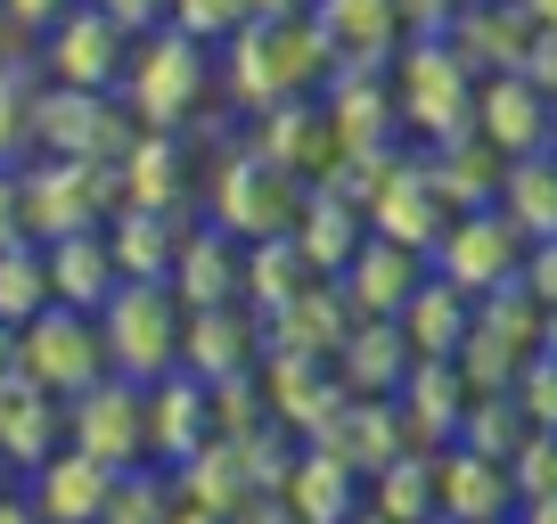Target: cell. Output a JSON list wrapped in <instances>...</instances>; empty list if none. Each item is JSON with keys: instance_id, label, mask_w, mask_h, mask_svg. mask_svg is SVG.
Returning <instances> with one entry per match:
<instances>
[{"instance_id": "45", "label": "cell", "mask_w": 557, "mask_h": 524, "mask_svg": "<svg viewBox=\"0 0 557 524\" xmlns=\"http://www.w3.org/2000/svg\"><path fill=\"white\" fill-rule=\"evenodd\" d=\"M312 0H255V17H304Z\"/></svg>"}, {"instance_id": "10", "label": "cell", "mask_w": 557, "mask_h": 524, "mask_svg": "<svg viewBox=\"0 0 557 524\" xmlns=\"http://www.w3.org/2000/svg\"><path fill=\"white\" fill-rule=\"evenodd\" d=\"M524 271V229L508 222L500 205H475V213H451L435 238V279H451L459 296H492Z\"/></svg>"}, {"instance_id": "8", "label": "cell", "mask_w": 557, "mask_h": 524, "mask_svg": "<svg viewBox=\"0 0 557 524\" xmlns=\"http://www.w3.org/2000/svg\"><path fill=\"white\" fill-rule=\"evenodd\" d=\"M139 140L132 107L115 90H66L41 83L34 99V157H90V164H123V148Z\"/></svg>"}, {"instance_id": "27", "label": "cell", "mask_w": 557, "mask_h": 524, "mask_svg": "<svg viewBox=\"0 0 557 524\" xmlns=\"http://www.w3.org/2000/svg\"><path fill=\"white\" fill-rule=\"evenodd\" d=\"M66 442V402L41 385H0V467H41Z\"/></svg>"}, {"instance_id": "32", "label": "cell", "mask_w": 557, "mask_h": 524, "mask_svg": "<svg viewBox=\"0 0 557 524\" xmlns=\"http://www.w3.org/2000/svg\"><path fill=\"white\" fill-rule=\"evenodd\" d=\"M426 173H435V189H443V205H451V213H475V205H500L508 157L468 132V140H443L435 157H426Z\"/></svg>"}, {"instance_id": "5", "label": "cell", "mask_w": 557, "mask_h": 524, "mask_svg": "<svg viewBox=\"0 0 557 524\" xmlns=\"http://www.w3.org/2000/svg\"><path fill=\"white\" fill-rule=\"evenodd\" d=\"M181 296L164 279H123L115 296L99 303V336H107V369L115 377H139L157 385L181 369Z\"/></svg>"}, {"instance_id": "29", "label": "cell", "mask_w": 557, "mask_h": 524, "mask_svg": "<svg viewBox=\"0 0 557 524\" xmlns=\"http://www.w3.org/2000/svg\"><path fill=\"white\" fill-rule=\"evenodd\" d=\"M401 336H410V352L418 361H451L459 345H468V328H475V296H459L451 279H435V271H426V279H418V296L401 303Z\"/></svg>"}, {"instance_id": "39", "label": "cell", "mask_w": 557, "mask_h": 524, "mask_svg": "<svg viewBox=\"0 0 557 524\" xmlns=\"http://www.w3.org/2000/svg\"><path fill=\"white\" fill-rule=\"evenodd\" d=\"M34 238L25 229V164H0V246H17Z\"/></svg>"}, {"instance_id": "41", "label": "cell", "mask_w": 557, "mask_h": 524, "mask_svg": "<svg viewBox=\"0 0 557 524\" xmlns=\"http://www.w3.org/2000/svg\"><path fill=\"white\" fill-rule=\"evenodd\" d=\"M66 9H83V0H9V17H17V25H25V34H34V41H41V34H50V25H58V17H66Z\"/></svg>"}, {"instance_id": "40", "label": "cell", "mask_w": 557, "mask_h": 524, "mask_svg": "<svg viewBox=\"0 0 557 524\" xmlns=\"http://www.w3.org/2000/svg\"><path fill=\"white\" fill-rule=\"evenodd\" d=\"M99 17H115L123 34H148V25H164V0H90Z\"/></svg>"}, {"instance_id": "24", "label": "cell", "mask_w": 557, "mask_h": 524, "mask_svg": "<svg viewBox=\"0 0 557 524\" xmlns=\"http://www.w3.org/2000/svg\"><path fill=\"white\" fill-rule=\"evenodd\" d=\"M115 189H123V205H148V213L189 205V148H181V132H139L115 164Z\"/></svg>"}, {"instance_id": "28", "label": "cell", "mask_w": 557, "mask_h": 524, "mask_svg": "<svg viewBox=\"0 0 557 524\" xmlns=\"http://www.w3.org/2000/svg\"><path fill=\"white\" fill-rule=\"evenodd\" d=\"M50 254V303H74V312H99L123 287L115 254H107V229H74V238H41Z\"/></svg>"}, {"instance_id": "25", "label": "cell", "mask_w": 557, "mask_h": 524, "mask_svg": "<svg viewBox=\"0 0 557 524\" xmlns=\"http://www.w3.org/2000/svg\"><path fill=\"white\" fill-rule=\"evenodd\" d=\"M410 336H401V320H352L345 345L329 352V369L345 377V394H394L401 377H410Z\"/></svg>"}, {"instance_id": "12", "label": "cell", "mask_w": 557, "mask_h": 524, "mask_svg": "<svg viewBox=\"0 0 557 524\" xmlns=\"http://www.w3.org/2000/svg\"><path fill=\"white\" fill-rule=\"evenodd\" d=\"M549 132H557V99H549L524 66H500V74H484V83H475V140L500 148L508 164H517V157H541V148H549Z\"/></svg>"}, {"instance_id": "9", "label": "cell", "mask_w": 557, "mask_h": 524, "mask_svg": "<svg viewBox=\"0 0 557 524\" xmlns=\"http://www.w3.org/2000/svg\"><path fill=\"white\" fill-rule=\"evenodd\" d=\"M66 442L90 451L99 467H115V475L148 467V385L115 377V369H107L99 385H83L66 402Z\"/></svg>"}, {"instance_id": "20", "label": "cell", "mask_w": 557, "mask_h": 524, "mask_svg": "<svg viewBox=\"0 0 557 524\" xmlns=\"http://www.w3.org/2000/svg\"><path fill=\"white\" fill-rule=\"evenodd\" d=\"M255 352H262V320L246 312V303H206V312L181 320V369H189V377H206V385L246 377V369H255Z\"/></svg>"}, {"instance_id": "47", "label": "cell", "mask_w": 557, "mask_h": 524, "mask_svg": "<svg viewBox=\"0 0 557 524\" xmlns=\"http://www.w3.org/2000/svg\"><path fill=\"white\" fill-rule=\"evenodd\" d=\"M524 17H533L541 34H557V0H524Z\"/></svg>"}, {"instance_id": "30", "label": "cell", "mask_w": 557, "mask_h": 524, "mask_svg": "<svg viewBox=\"0 0 557 524\" xmlns=\"http://www.w3.org/2000/svg\"><path fill=\"white\" fill-rule=\"evenodd\" d=\"M181 213H148V205H115L107 222V254H115L123 279H173V254H181Z\"/></svg>"}, {"instance_id": "1", "label": "cell", "mask_w": 557, "mask_h": 524, "mask_svg": "<svg viewBox=\"0 0 557 524\" xmlns=\"http://www.w3.org/2000/svg\"><path fill=\"white\" fill-rule=\"evenodd\" d=\"M329 41H320L312 9L304 17H246L238 34L213 50V83H222V99L238 107V115H262V107L278 99H312L320 83H329Z\"/></svg>"}, {"instance_id": "31", "label": "cell", "mask_w": 557, "mask_h": 524, "mask_svg": "<svg viewBox=\"0 0 557 524\" xmlns=\"http://www.w3.org/2000/svg\"><path fill=\"white\" fill-rule=\"evenodd\" d=\"M345 328H352V303H345L336 279H312L287 312H271V345L278 352H312V361H329V352L345 345Z\"/></svg>"}, {"instance_id": "43", "label": "cell", "mask_w": 557, "mask_h": 524, "mask_svg": "<svg viewBox=\"0 0 557 524\" xmlns=\"http://www.w3.org/2000/svg\"><path fill=\"white\" fill-rule=\"evenodd\" d=\"M0 385H17V320H0Z\"/></svg>"}, {"instance_id": "48", "label": "cell", "mask_w": 557, "mask_h": 524, "mask_svg": "<svg viewBox=\"0 0 557 524\" xmlns=\"http://www.w3.org/2000/svg\"><path fill=\"white\" fill-rule=\"evenodd\" d=\"M345 524H385V516H361V508H352V516H345Z\"/></svg>"}, {"instance_id": "21", "label": "cell", "mask_w": 557, "mask_h": 524, "mask_svg": "<svg viewBox=\"0 0 557 524\" xmlns=\"http://www.w3.org/2000/svg\"><path fill=\"white\" fill-rule=\"evenodd\" d=\"M312 25L329 41L336 66H394L401 34V0H312Z\"/></svg>"}, {"instance_id": "13", "label": "cell", "mask_w": 557, "mask_h": 524, "mask_svg": "<svg viewBox=\"0 0 557 524\" xmlns=\"http://www.w3.org/2000/svg\"><path fill=\"white\" fill-rule=\"evenodd\" d=\"M255 385H262L271 426H278V435H304V442H312L320 426L345 410V377H336L329 361H312V352H278V345H271V361L255 369Z\"/></svg>"}, {"instance_id": "4", "label": "cell", "mask_w": 557, "mask_h": 524, "mask_svg": "<svg viewBox=\"0 0 557 524\" xmlns=\"http://www.w3.org/2000/svg\"><path fill=\"white\" fill-rule=\"evenodd\" d=\"M296 213H304V180L278 173V164L255 157V148H230V157L206 173V222L222 229V238H238V246L287 238Z\"/></svg>"}, {"instance_id": "16", "label": "cell", "mask_w": 557, "mask_h": 524, "mask_svg": "<svg viewBox=\"0 0 557 524\" xmlns=\"http://www.w3.org/2000/svg\"><path fill=\"white\" fill-rule=\"evenodd\" d=\"M320 115L336 123V140H345V157H385V140H394V83H385V66H329V83L312 90Z\"/></svg>"}, {"instance_id": "11", "label": "cell", "mask_w": 557, "mask_h": 524, "mask_svg": "<svg viewBox=\"0 0 557 524\" xmlns=\"http://www.w3.org/2000/svg\"><path fill=\"white\" fill-rule=\"evenodd\" d=\"M41 58V83H66V90H115L123 83V58H132V34H123L115 17H99V9H66V17L50 25V34L34 41Z\"/></svg>"}, {"instance_id": "2", "label": "cell", "mask_w": 557, "mask_h": 524, "mask_svg": "<svg viewBox=\"0 0 557 524\" xmlns=\"http://www.w3.org/2000/svg\"><path fill=\"white\" fill-rule=\"evenodd\" d=\"M213 50L206 41H189L181 25H148V34H132V58H123V83L115 99L132 107L139 132H189V123H206V99H213Z\"/></svg>"}, {"instance_id": "42", "label": "cell", "mask_w": 557, "mask_h": 524, "mask_svg": "<svg viewBox=\"0 0 557 524\" xmlns=\"http://www.w3.org/2000/svg\"><path fill=\"white\" fill-rule=\"evenodd\" d=\"M34 58V34H25L17 17H9V0H0V66H25Z\"/></svg>"}, {"instance_id": "37", "label": "cell", "mask_w": 557, "mask_h": 524, "mask_svg": "<svg viewBox=\"0 0 557 524\" xmlns=\"http://www.w3.org/2000/svg\"><path fill=\"white\" fill-rule=\"evenodd\" d=\"M34 99H41V58L0 66V164L34 157Z\"/></svg>"}, {"instance_id": "18", "label": "cell", "mask_w": 557, "mask_h": 524, "mask_svg": "<svg viewBox=\"0 0 557 524\" xmlns=\"http://www.w3.org/2000/svg\"><path fill=\"white\" fill-rule=\"evenodd\" d=\"M418 279H426V254H418V246H401V238H377V229H369V238L352 246V262L336 271L352 320H394L401 303L418 296Z\"/></svg>"}, {"instance_id": "15", "label": "cell", "mask_w": 557, "mask_h": 524, "mask_svg": "<svg viewBox=\"0 0 557 524\" xmlns=\"http://www.w3.org/2000/svg\"><path fill=\"white\" fill-rule=\"evenodd\" d=\"M115 467H99L90 451H74V442H58L41 467H25V500H34L41 524H99L107 508H115Z\"/></svg>"}, {"instance_id": "19", "label": "cell", "mask_w": 557, "mask_h": 524, "mask_svg": "<svg viewBox=\"0 0 557 524\" xmlns=\"http://www.w3.org/2000/svg\"><path fill=\"white\" fill-rule=\"evenodd\" d=\"M508 508H517V475H508V459L468 451V442L435 451V516H451V524H500Z\"/></svg>"}, {"instance_id": "34", "label": "cell", "mask_w": 557, "mask_h": 524, "mask_svg": "<svg viewBox=\"0 0 557 524\" xmlns=\"http://www.w3.org/2000/svg\"><path fill=\"white\" fill-rule=\"evenodd\" d=\"M500 213L524 229V246L557 238V157H549V148H541V157H517V164H508V180H500Z\"/></svg>"}, {"instance_id": "33", "label": "cell", "mask_w": 557, "mask_h": 524, "mask_svg": "<svg viewBox=\"0 0 557 524\" xmlns=\"http://www.w3.org/2000/svg\"><path fill=\"white\" fill-rule=\"evenodd\" d=\"M312 287V262L296 254V238H262V246H246V279H238V303L255 320H271V312H287V303Z\"/></svg>"}, {"instance_id": "22", "label": "cell", "mask_w": 557, "mask_h": 524, "mask_svg": "<svg viewBox=\"0 0 557 524\" xmlns=\"http://www.w3.org/2000/svg\"><path fill=\"white\" fill-rule=\"evenodd\" d=\"M271 491H278V516H296V524H345L352 516V491H361V467H345L329 442H312V451H296L287 467H278Z\"/></svg>"}, {"instance_id": "7", "label": "cell", "mask_w": 557, "mask_h": 524, "mask_svg": "<svg viewBox=\"0 0 557 524\" xmlns=\"http://www.w3.org/2000/svg\"><path fill=\"white\" fill-rule=\"evenodd\" d=\"M17 377L74 402L83 385L107 377V336H99V312H74V303H50L17 328Z\"/></svg>"}, {"instance_id": "3", "label": "cell", "mask_w": 557, "mask_h": 524, "mask_svg": "<svg viewBox=\"0 0 557 524\" xmlns=\"http://www.w3.org/2000/svg\"><path fill=\"white\" fill-rule=\"evenodd\" d=\"M385 83H394V115L410 123L426 148L468 140V132H475V83H484V74H475V66H468V58H459L443 34L401 41L394 66H385Z\"/></svg>"}, {"instance_id": "6", "label": "cell", "mask_w": 557, "mask_h": 524, "mask_svg": "<svg viewBox=\"0 0 557 524\" xmlns=\"http://www.w3.org/2000/svg\"><path fill=\"white\" fill-rule=\"evenodd\" d=\"M123 205L115 164L90 157H25V229L34 238H74V229H107Z\"/></svg>"}, {"instance_id": "35", "label": "cell", "mask_w": 557, "mask_h": 524, "mask_svg": "<svg viewBox=\"0 0 557 524\" xmlns=\"http://www.w3.org/2000/svg\"><path fill=\"white\" fill-rule=\"evenodd\" d=\"M369 516L385 524H426L435 516V451H401L377 467V508Z\"/></svg>"}, {"instance_id": "44", "label": "cell", "mask_w": 557, "mask_h": 524, "mask_svg": "<svg viewBox=\"0 0 557 524\" xmlns=\"http://www.w3.org/2000/svg\"><path fill=\"white\" fill-rule=\"evenodd\" d=\"M0 524H41V516H34V500H25V491H0Z\"/></svg>"}, {"instance_id": "38", "label": "cell", "mask_w": 557, "mask_h": 524, "mask_svg": "<svg viewBox=\"0 0 557 524\" xmlns=\"http://www.w3.org/2000/svg\"><path fill=\"white\" fill-rule=\"evenodd\" d=\"M246 17H255V0H164V25H181V34L206 41V50H222Z\"/></svg>"}, {"instance_id": "46", "label": "cell", "mask_w": 557, "mask_h": 524, "mask_svg": "<svg viewBox=\"0 0 557 524\" xmlns=\"http://www.w3.org/2000/svg\"><path fill=\"white\" fill-rule=\"evenodd\" d=\"M524 524H557V491H541V500H524Z\"/></svg>"}, {"instance_id": "49", "label": "cell", "mask_w": 557, "mask_h": 524, "mask_svg": "<svg viewBox=\"0 0 557 524\" xmlns=\"http://www.w3.org/2000/svg\"><path fill=\"white\" fill-rule=\"evenodd\" d=\"M549 157H557V132H549Z\"/></svg>"}, {"instance_id": "14", "label": "cell", "mask_w": 557, "mask_h": 524, "mask_svg": "<svg viewBox=\"0 0 557 524\" xmlns=\"http://www.w3.org/2000/svg\"><path fill=\"white\" fill-rule=\"evenodd\" d=\"M246 148H255V157H271L278 173H296L304 189H320V180L345 164V140H336V123L320 115V99H278V107H262Z\"/></svg>"}, {"instance_id": "23", "label": "cell", "mask_w": 557, "mask_h": 524, "mask_svg": "<svg viewBox=\"0 0 557 524\" xmlns=\"http://www.w3.org/2000/svg\"><path fill=\"white\" fill-rule=\"evenodd\" d=\"M238 279H246V246L238 238H222L213 222H197V229H181V254H173V296H181V312H206V303H238Z\"/></svg>"}, {"instance_id": "17", "label": "cell", "mask_w": 557, "mask_h": 524, "mask_svg": "<svg viewBox=\"0 0 557 524\" xmlns=\"http://www.w3.org/2000/svg\"><path fill=\"white\" fill-rule=\"evenodd\" d=\"M213 442V385L173 369V377L148 385V467H189L197 451Z\"/></svg>"}, {"instance_id": "26", "label": "cell", "mask_w": 557, "mask_h": 524, "mask_svg": "<svg viewBox=\"0 0 557 524\" xmlns=\"http://www.w3.org/2000/svg\"><path fill=\"white\" fill-rule=\"evenodd\" d=\"M296 254L312 262V279H336L352 262V246L369 238V213L352 205V197H336V189H304V213H296Z\"/></svg>"}, {"instance_id": "36", "label": "cell", "mask_w": 557, "mask_h": 524, "mask_svg": "<svg viewBox=\"0 0 557 524\" xmlns=\"http://www.w3.org/2000/svg\"><path fill=\"white\" fill-rule=\"evenodd\" d=\"M50 312V254H41V238H17V246H0V320H34Z\"/></svg>"}]
</instances>
